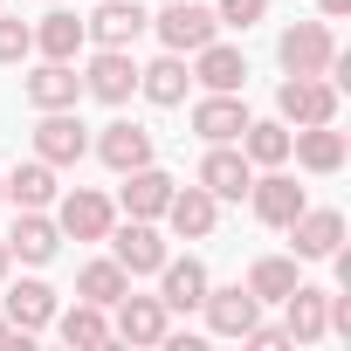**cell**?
<instances>
[{
    "instance_id": "1",
    "label": "cell",
    "mask_w": 351,
    "mask_h": 351,
    "mask_svg": "<svg viewBox=\"0 0 351 351\" xmlns=\"http://www.w3.org/2000/svg\"><path fill=\"white\" fill-rule=\"evenodd\" d=\"M152 21H158V42H165L172 56L207 49V42H214V28H221V21L200 8V0H172V8H165V14H152Z\"/></svg>"
},
{
    "instance_id": "2",
    "label": "cell",
    "mask_w": 351,
    "mask_h": 351,
    "mask_svg": "<svg viewBox=\"0 0 351 351\" xmlns=\"http://www.w3.org/2000/svg\"><path fill=\"white\" fill-rule=\"evenodd\" d=\"M330 56H337V42H330L324 21H303V28L282 35V69H289V76H324Z\"/></svg>"
},
{
    "instance_id": "3",
    "label": "cell",
    "mask_w": 351,
    "mask_h": 351,
    "mask_svg": "<svg viewBox=\"0 0 351 351\" xmlns=\"http://www.w3.org/2000/svg\"><path fill=\"white\" fill-rule=\"evenodd\" d=\"M276 104H282L289 124H330V117H337V90H330L324 76H289Z\"/></svg>"
},
{
    "instance_id": "4",
    "label": "cell",
    "mask_w": 351,
    "mask_h": 351,
    "mask_svg": "<svg viewBox=\"0 0 351 351\" xmlns=\"http://www.w3.org/2000/svg\"><path fill=\"white\" fill-rule=\"evenodd\" d=\"M193 131H200L207 145H234V138L248 131V110L234 104V90H214V97L193 110Z\"/></svg>"
},
{
    "instance_id": "5",
    "label": "cell",
    "mask_w": 351,
    "mask_h": 351,
    "mask_svg": "<svg viewBox=\"0 0 351 351\" xmlns=\"http://www.w3.org/2000/svg\"><path fill=\"white\" fill-rule=\"evenodd\" d=\"M35 152H42L49 165H76V158L90 152V138H83V124H76V117H62V110H49V117L35 124Z\"/></svg>"
},
{
    "instance_id": "6",
    "label": "cell",
    "mask_w": 351,
    "mask_h": 351,
    "mask_svg": "<svg viewBox=\"0 0 351 351\" xmlns=\"http://www.w3.org/2000/svg\"><path fill=\"white\" fill-rule=\"evenodd\" d=\"M110 248H117L110 262H117L124 276H152V269L165 262V241L152 234V221H131V228H117V241H110Z\"/></svg>"
},
{
    "instance_id": "7",
    "label": "cell",
    "mask_w": 351,
    "mask_h": 351,
    "mask_svg": "<svg viewBox=\"0 0 351 351\" xmlns=\"http://www.w3.org/2000/svg\"><path fill=\"white\" fill-rule=\"evenodd\" d=\"M117 337H124V344H158V337H165V303L124 289V296H117Z\"/></svg>"
},
{
    "instance_id": "8",
    "label": "cell",
    "mask_w": 351,
    "mask_h": 351,
    "mask_svg": "<svg viewBox=\"0 0 351 351\" xmlns=\"http://www.w3.org/2000/svg\"><path fill=\"white\" fill-rule=\"evenodd\" d=\"M248 193H255V214H262L269 228H289V221L303 214V186L282 180V172H269V180H248Z\"/></svg>"
},
{
    "instance_id": "9",
    "label": "cell",
    "mask_w": 351,
    "mask_h": 351,
    "mask_svg": "<svg viewBox=\"0 0 351 351\" xmlns=\"http://www.w3.org/2000/svg\"><path fill=\"white\" fill-rule=\"evenodd\" d=\"M83 90H97L104 104H124V97L138 90V62H131L124 49H104V56L90 62V76H83Z\"/></svg>"
},
{
    "instance_id": "10",
    "label": "cell",
    "mask_w": 351,
    "mask_h": 351,
    "mask_svg": "<svg viewBox=\"0 0 351 351\" xmlns=\"http://www.w3.org/2000/svg\"><path fill=\"white\" fill-rule=\"evenodd\" d=\"M56 228H62V234H76V241H104V234H110V200L76 186V193L62 200V221H56Z\"/></svg>"
},
{
    "instance_id": "11",
    "label": "cell",
    "mask_w": 351,
    "mask_h": 351,
    "mask_svg": "<svg viewBox=\"0 0 351 351\" xmlns=\"http://www.w3.org/2000/svg\"><path fill=\"white\" fill-rule=\"evenodd\" d=\"M289 234H296V255L324 262V255H337V241H344V214H330V207L310 214V207H303V214L289 221Z\"/></svg>"
},
{
    "instance_id": "12",
    "label": "cell",
    "mask_w": 351,
    "mask_h": 351,
    "mask_svg": "<svg viewBox=\"0 0 351 351\" xmlns=\"http://www.w3.org/2000/svg\"><path fill=\"white\" fill-rule=\"evenodd\" d=\"M200 310H207V324H214L221 337H248V330H255V296H248V289H207Z\"/></svg>"
},
{
    "instance_id": "13",
    "label": "cell",
    "mask_w": 351,
    "mask_h": 351,
    "mask_svg": "<svg viewBox=\"0 0 351 351\" xmlns=\"http://www.w3.org/2000/svg\"><path fill=\"white\" fill-rule=\"evenodd\" d=\"M200 186H207L214 200H241V193H248V152L214 145V152H207V165H200Z\"/></svg>"
},
{
    "instance_id": "14",
    "label": "cell",
    "mask_w": 351,
    "mask_h": 351,
    "mask_svg": "<svg viewBox=\"0 0 351 351\" xmlns=\"http://www.w3.org/2000/svg\"><path fill=\"white\" fill-rule=\"evenodd\" d=\"M56 248H62V228L42 221V207H21V228L8 234V255H21V262H49Z\"/></svg>"
},
{
    "instance_id": "15",
    "label": "cell",
    "mask_w": 351,
    "mask_h": 351,
    "mask_svg": "<svg viewBox=\"0 0 351 351\" xmlns=\"http://www.w3.org/2000/svg\"><path fill=\"white\" fill-rule=\"evenodd\" d=\"M165 200H172V180H165V172H152V165H131V172H124V207H131V221L165 214Z\"/></svg>"
},
{
    "instance_id": "16",
    "label": "cell",
    "mask_w": 351,
    "mask_h": 351,
    "mask_svg": "<svg viewBox=\"0 0 351 351\" xmlns=\"http://www.w3.org/2000/svg\"><path fill=\"white\" fill-rule=\"evenodd\" d=\"M145 21H152V14L138 8V0H104V14H97V21H83V28H90L104 49H124V42H138V28H145Z\"/></svg>"
},
{
    "instance_id": "17",
    "label": "cell",
    "mask_w": 351,
    "mask_h": 351,
    "mask_svg": "<svg viewBox=\"0 0 351 351\" xmlns=\"http://www.w3.org/2000/svg\"><path fill=\"white\" fill-rule=\"evenodd\" d=\"M83 42H90V28H83L76 14H62V8H56V14H42V28H35V49H42L49 62H76V49H83Z\"/></svg>"
},
{
    "instance_id": "18",
    "label": "cell",
    "mask_w": 351,
    "mask_h": 351,
    "mask_svg": "<svg viewBox=\"0 0 351 351\" xmlns=\"http://www.w3.org/2000/svg\"><path fill=\"white\" fill-rule=\"evenodd\" d=\"M28 97H35L42 110H69V104L83 97V76H76L69 62H42V69L28 76Z\"/></svg>"
},
{
    "instance_id": "19",
    "label": "cell",
    "mask_w": 351,
    "mask_h": 351,
    "mask_svg": "<svg viewBox=\"0 0 351 351\" xmlns=\"http://www.w3.org/2000/svg\"><path fill=\"white\" fill-rule=\"evenodd\" d=\"M97 152H104V165H110V172H131V165H152V138H145L138 124H104Z\"/></svg>"
},
{
    "instance_id": "20",
    "label": "cell",
    "mask_w": 351,
    "mask_h": 351,
    "mask_svg": "<svg viewBox=\"0 0 351 351\" xmlns=\"http://www.w3.org/2000/svg\"><path fill=\"white\" fill-rule=\"evenodd\" d=\"M158 276H165V310H200V296H207V269L186 255V262H158Z\"/></svg>"
},
{
    "instance_id": "21",
    "label": "cell",
    "mask_w": 351,
    "mask_h": 351,
    "mask_svg": "<svg viewBox=\"0 0 351 351\" xmlns=\"http://www.w3.org/2000/svg\"><path fill=\"white\" fill-rule=\"evenodd\" d=\"M165 221H172V234H214V193L207 186H186V193H172L165 200Z\"/></svg>"
},
{
    "instance_id": "22",
    "label": "cell",
    "mask_w": 351,
    "mask_h": 351,
    "mask_svg": "<svg viewBox=\"0 0 351 351\" xmlns=\"http://www.w3.org/2000/svg\"><path fill=\"white\" fill-rule=\"evenodd\" d=\"M193 56H200V83H207V90H241V83H248V56H241V49L207 42V49H193Z\"/></svg>"
},
{
    "instance_id": "23",
    "label": "cell",
    "mask_w": 351,
    "mask_h": 351,
    "mask_svg": "<svg viewBox=\"0 0 351 351\" xmlns=\"http://www.w3.org/2000/svg\"><path fill=\"white\" fill-rule=\"evenodd\" d=\"M289 145H296V158L310 172H337L344 165V131H330V124H303V138H289Z\"/></svg>"
},
{
    "instance_id": "24",
    "label": "cell",
    "mask_w": 351,
    "mask_h": 351,
    "mask_svg": "<svg viewBox=\"0 0 351 351\" xmlns=\"http://www.w3.org/2000/svg\"><path fill=\"white\" fill-rule=\"evenodd\" d=\"M282 303H289V337H296V344H317V337L330 330V324H324V303H330L324 289H303V282H296Z\"/></svg>"
},
{
    "instance_id": "25",
    "label": "cell",
    "mask_w": 351,
    "mask_h": 351,
    "mask_svg": "<svg viewBox=\"0 0 351 351\" xmlns=\"http://www.w3.org/2000/svg\"><path fill=\"white\" fill-rule=\"evenodd\" d=\"M0 193H8L14 207H49V200H56V172H49V158L14 165V180H0Z\"/></svg>"
},
{
    "instance_id": "26",
    "label": "cell",
    "mask_w": 351,
    "mask_h": 351,
    "mask_svg": "<svg viewBox=\"0 0 351 351\" xmlns=\"http://www.w3.org/2000/svg\"><path fill=\"white\" fill-rule=\"evenodd\" d=\"M49 317H56L49 282H21V289H8V324H14V330H42Z\"/></svg>"
},
{
    "instance_id": "27",
    "label": "cell",
    "mask_w": 351,
    "mask_h": 351,
    "mask_svg": "<svg viewBox=\"0 0 351 351\" xmlns=\"http://www.w3.org/2000/svg\"><path fill=\"white\" fill-rule=\"evenodd\" d=\"M138 90H145L152 104H165V110H172V104L186 97V62H180V56H165V62H152V69H138Z\"/></svg>"
},
{
    "instance_id": "28",
    "label": "cell",
    "mask_w": 351,
    "mask_h": 351,
    "mask_svg": "<svg viewBox=\"0 0 351 351\" xmlns=\"http://www.w3.org/2000/svg\"><path fill=\"white\" fill-rule=\"evenodd\" d=\"M289 289H296V262L269 255V262H255V269H248V296H255V303H282Z\"/></svg>"
},
{
    "instance_id": "29",
    "label": "cell",
    "mask_w": 351,
    "mask_h": 351,
    "mask_svg": "<svg viewBox=\"0 0 351 351\" xmlns=\"http://www.w3.org/2000/svg\"><path fill=\"white\" fill-rule=\"evenodd\" d=\"M76 289H83V303H97V310H110L124 289H131V276L117 269V262H90L83 276H76Z\"/></svg>"
},
{
    "instance_id": "30",
    "label": "cell",
    "mask_w": 351,
    "mask_h": 351,
    "mask_svg": "<svg viewBox=\"0 0 351 351\" xmlns=\"http://www.w3.org/2000/svg\"><path fill=\"white\" fill-rule=\"evenodd\" d=\"M241 152H248L255 165H282V158H289V131H282V124H248V131H241Z\"/></svg>"
},
{
    "instance_id": "31",
    "label": "cell",
    "mask_w": 351,
    "mask_h": 351,
    "mask_svg": "<svg viewBox=\"0 0 351 351\" xmlns=\"http://www.w3.org/2000/svg\"><path fill=\"white\" fill-rule=\"evenodd\" d=\"M62 337H69V344H104V337H110V324H104V310H97V303H76V310L62 317Z\"/></svg>"
},
{
    "instance_id": "32",
    "label": "cell",
    "mask_w": 351,
    "mask_h": 351,
    "mask_svg": "<svg viewBox=\"0 0 351 351\" xmlns=\"http://www.w3.org/2000/svg\"><path fill=\"white\" fill-rule=\"evenodd\" d=\"M262 14H269V0H221L214 21H221V28H255Z\"/></svg>"
},
{
    "instance_id": "33",
    "label": "cell",
    "mask_w": 351,
    "mask_h": 351,
    "mask_svg": "<svg viewBox=\"0 0 351 351\" xmlns=\"http://www.w3.org/2000/svg\"><path fill=\"white\" fill-rule=\"evenodd\" d=\"M35 49V28L28 21H0V62H21Z\"/></svg>"
},
{
    "instance_id": "34",
    "label": "cell",
    "mask_w": 351,
    "mask_h": 351,
    "mask_svg": "<svg viewBox=\"0 0 351 351\" xmlns=\"http://www.w3.org/2000/svg\"><path fill=\"white\" fill-rule=\"evenodd\" d=\"M317 8H324V14L337 21V14H351V0H317Z\"/></svg>"
},
{
    "instance_id": "35",
    "label": "cell",
    "mask_w": 351,
    "mask_h": 351,
    "mask_svg": "<svg viewBox=\"0 0 351 351\" xmlns=\"http://www.w3.org/2000/svg\"><path fill=\"white\" fill-rule=\"evenodd\" d=\"M14 337H28V330H14V324H8V317H0V344H14Z\"/></svg>"
},
{
    "instance_id": "36",
    "label": "cell",
    "mask_w": 351,
    "mask_h": 351,
    "mask_svg": "<svg viewBox=\"0 0 351 351\" xmlns=\"http://www.w3.org/2000/svg\"><path fill=\"white\" fill-rule=\"evenodd\" d=\"M0 276H8V241H0Z\"/></svg>"
}]
</instances>
